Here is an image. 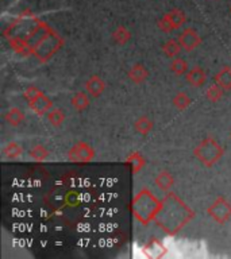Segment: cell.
Segmentation results:
<instances>
[{
    "instance_id": "6da1fadb",
    "label": "cell",
    "mask_w": 231,
    "mask_h": 259,
    "mask_svg": "<svg viewBox=\"0 0 231 259\" xmlns=\"http://www.w3.org/2000/svg\"><path fill=\"white\" fill-rule=\"evenodd\" d=\"M195 215L194 209L189 208L179 196L166 192V196L162 199V207L154 221L164 232L173 236L179 234L194 219Z\"/></svg>"
},
{
    "instance_id": "7a4b0ae2",
    "label": "cell",
    "mask_w": 231,
    "mask_h": 259,
    "mask_svg": "<svg viewBox=\"0 0 231 259\" xmlns=\"http://www.w3.org/2000/svg\"><path fill=\"white\" fill-rule=\"evenodd\" d=\"M41 23H42V21H39L37 17H34L33 14H30L29 11L22 13L19 17L15 18L10 23L9 27L5 30V37L9 39L10 45L18 54L23 49L26 39L37 30L38 26Z\"/></svg>"
},
{
    "instance_id": "3957f363",
    "label": "cell",
    "mask_w": 231,
    "mask_h": 259,
    "mask_svg": "<svg viewBox=\"0 0 231 259\" xmlns=\"http://www.w3.org/2000/svg\"><path fill=\"white\" fill-rule=\"evenodd\" d=\"M161 207H162V200L157 199L153 195V192L149 189H142L133 199L130 209L135 220L142 225H147L156 220Z\"/></svg>"
},
{
    "instance_id": "277c9868",
    "label": "cell",
    "mask_w": 231,
    "mask_h": 259,
    "mask_svg": "<svg viewBox=\"0 0 231 259\" xmlns=\"http://www.w3.org/2000/svg\"><path fill=\"white\" fill-rule=\"evenodd\" d=\"M224 149L219 145L214 136H207L194 150V155L202 162L206 167H212L223 157Z\"/></svg>"
},
{
    "instance_id": "5b68a950",
    "label": "cell",
    "mask_w": 231,
    "mask_h": 259,
    "mask_svg": "<svg viewBox=\"0 0 231 259\" xmlns=\"http://www.w3.org/2000/svg\"><path fill=\"white\" fill-rule=\"evenodd\" d=\"M63 45L64 39L51 29L49 34L42 39V42L34 49L33 55L39 62H47L61 49Z\"/></svg>"
},
{
    "instance_id": "8992f818",
    "label": "cell",
    "mask_w": 231,
    "mask_h": 259,
    "mask_svg": "<svg viewBox=\"0 0 231 259\" xmlns=\"http://www.w3.org/2000/svg\"><path fill=\"white\" fill-rule=\"evenodd\" d=\"M207 215L218 224H224L231 217V203L226 197L219 196L207 208Z\"/></svg>"
},
{
    "instance_id": "52a82bcc",
    "label": "cell",
    "mask_w": 231,
    "mask_h": 259,
    "mask_svg": "<svg viewBox=\"0 0 231 259\" xmlns=\"http://www.w3.org/2000/svg\"><path fill=\"white\" fill-rule=\"evenodd\" d=\"M185 14L180 9H173L162 17V19L158 21V27L164 33H172L175 30H179L181 26L185 23Z\"/></svg>"
},
{
    "instance_id": "ba28073f",
    "label": "cell",
    "mask_w": 231,
    "mask_h": 259,
    "mask_svg": "<svg viewBox=\"0 0 231 259\" xmlns=\"http://www.w3.org/2000/svg\"><path fill=\"white\" fill-rule=\"evenodd\" d=\"M95 158V150L85 142H77L68 151V159L76 163H88Z\"/></svg>"
},
{
    "instance_id": "9c48e42d",
    "label": "cell",
    "mask_w": 231,
    "mask_h": 259,
    "mask_svg": "<svg viewBox=\"0 0 231 259\" xmlns=\"http://www.w3.org/2000/svg\"><path fill=\"white\" fill-rule=\"evenodd\" d=\"M177 39L185 51H192L202 45V38L198 34V31H195L194 29H185Z\"/></svg>"
},
{
    "instance_id": "30bf717a",
    "label": "cell",
    "mask_w": 231,
    "mask_h": 259,
    "mask_svg": "<svg viewBox=\"0 0 231 259\" xmlns=\"http://www.w3.org/2000/svg\"><path fill=\"white\" fill-rule=\"evenodd\" d=\"M30 110L33 111L34 114L38 115V116H43L46 115L49 111L51 110L53 107V103L49 98H47L45 94H41L38 98H35L34 100L29 102Z\"/></svg>"
},
{
    "instance_id": "8fae6325",
    "label": "cell",
    "mask_w": 231,
    "mask_h": 259,
    "mask_svg": "<svg viewBox=\"0 0 231 259\" xmlns=\"http://www.w3.org/2000/svg\"><path fill=\"white\" fill-rule=\"evenodd\" d=\"M142 252L147 258H162L166 254V247L158 239H151L142 247Z\"/></svg>"
},
{
    "instance_id": "7c38bea8",
    "label": "cell",
    "mask_w": 231,
    "mask_h": 259,
    "mask_svg": "<svg viewBox=\"0 0 231 259\" xmlns=\"http://www.w3.org/2000/svg\"><path fill=\"white\" fill-rule=\"evenodd\" d=\"M185 77H187V81H188L189 84L195 87V88H200V87L206 84L207 81L206 70L200 68V66H195V68L189 69Z\"/></svg>"
},
{
    "instance_id": "4fadbf2b",
    "label": "cell",
    "mask_w": 231,
    "mask_h": 259,
    "mask_svg": "<svg viewBox=\"0 0 231 259\" xmlns=\"http://www.w3.org/2000/svg\"><path fill=\"white\" fill-rule=\"evenodd\" d=\"M85 88L92 98H99L105 91V82L101 77L91 76L85 82Z\"/></svg>"
},
{
    "instance_id": "5bb4252c",
    "label": "cell",
    "mask_w": 231,
    "mask_h": 259,
    "mask_svg": "<svg viewBox=\"0 0 231 259\" xmlns=\"http://www.w3.org/2000/svg\"><path fill=\"white\" fill-rule=\"evenodd\" d=\"M154 184H156V187L162 192H169L170 189L173 188L175 185V179L172 177V175L166 171V170H162L160 171L157 177L154 179Z\"/></svg>"
},
{
    "instance_id": "9a60e30c",
    "label": "cell",
    "mask_w": 231,
    "mask_h": 259,
    "mask_svg": "<svg viewBox=\"0 0 231 259\" xmlns=\"http://www.w3.org/2000/svg\"><path fill=\"white\" fill-rule=\"evenodd\" d=\"M127 76L130 78L133 82L135 84H142L145 81L147 80V77H149V72H147V69L141 64H135L133 68L129 70L127 73Z\"/></svg>"
},
{
    "instance_id": "2e32d148",
    "label": "cell",
    "mask_w": 231,
    "mask_h": 259,
    "mask_svg": "<svg viewBox=\"0 0 231 259\" xmlns=\"http://www.w3.org/2000/svg\"><path fill=\"white\" fill-rule=\"evenodd\" d=\"M215 82L219 84L224 91L231 90V66H224L215 74Z\"/></svg>"
},
{
    "instance_id": "e0dca14e",
    "label": "cell",
    "mask_w": 231,
    "mask_h": 259,
    "mask_svg": "<svg viewBox=\"0 0 231 259\" xmlns=\"http://www.w3.org/2000/svg\"><path fill=\"white\" fill-rule=\"evenodd\" d=\"M126 162L131 166V170H133V173H134V175L139 173V171L143 169L145 163H146L145 158H143V155L139 153V151H134V153H131L130 155L127 157Z\"/></svg>"
},
{
    "instance_id": "ac0fdd59",
    "label": "cell",
    "mask_w": 231,
    "mask_h": 259,
    "mask_svg": "<svg viewBox=\"0 0 231 259\" xmlns=\"http://www.w3.org/2000/svg\"><path fill=\"white\" fill-rule=\"evenodd\" d=\"M181 45L179 42V39H169L166 42L162 45V51H164V54L169 58H176L177 55L180 54L181 51Z\"/></svg>"
},
{
    "instance_id": "d6986e66",
    "label": "cell",
    "mask_w": 231,
    "mask_h": 259,
    "mask_svg": "<svg viewBox=\"0 0 231 259\" xmlns=\"http://www.w3.org/2000/svg\"><path fill=\"white\" fill-rule=\"evenodd\" d=\"M5 118L10 126H13V127H18L19 124L23 123V120H25V114H23V112H22L19 108L14 107V108L9 110V112L6 114Z\"/></svg>"
},
{
    "instance_id": "ffe728a7",
    "label": "cell",
    "mask_w": 231,
    "mask_h": 259,
    "mask_svg": "<svg viewBox=\"0 0 231 259\" xmlns=\"http://www.w3.org/2000/svg\"><path fill=\"white\" fill-rule=\"evenodd\" d=\"M153 127H154V123L147 116H141L134 123V130L141 135H147L153 130Z\"/></svg>"
},
{
    "instance_id": "44dd1931",
    "label": "cell",
    "mask_w": 231,
    "mask_h": 259,
    "mask_svg": "<svg viewBox=\"0 0 231 259\" xmlns=\"http://www.w3.org/2000/svg\"><path fill=\"white\" fill-rule=\"evenodd\" d=\"M23 154V147L17 142H10L3 147V155L9 159H17Z\"/></svg>"
},
{
    "instance_id": "7402d4cb",
    "label": "cell",
    "mask_w": 231,
    "mask_h": 259,
    "mask_svg": "<svg viewBox=\"0 0 231 259\" xmlns=\"http://www.w3.org/2000/svg\"><path fill=\"white\" fill-rule=\"evenodd\" d=\"M71 104L75 110L84 111L89 107V99L84 92H77L76 95H73V98H72L71 100Z\"/></svg>"
},
{
    "instance_id": "603a6c76",
    "label": "cell",
    "mask_w": 231,
    "mask_h": 259,
    "mask_svg": "<svg viewBox=\"0 0 231 259\" xmlns=\"http://www.w3.org/2000/svg\"><path fill=\"white\" fill-rule=\"evenodd\" d=\"M131 38V33L127 30L125 26H119L117 30L113 31L112 39L117 45H126Z\"/></svg>"
},
{
    "instance_id": "cb8c5ba5",
    "label": "cell",
    "mask_w": 231,
    "mask_h": 259,
    "mask_svg": "<svg viewBox=\"0 0 231 259\" xmlns=\"http://www.w3.org/2000/svg\"><path fill=\"white\" fill-rule=\"evenodd\" d=\"M30 157L33 158L34 161L37 162H43L46 161L47 158H49V150L42 145H35L33 149L30 150Z\"/></svg>"
},
{
    "instance_id": "d4e9b609",
    "label": "cell",
    "mask_w": 231,
    "mask_h": 259,
    "mask_svg": "<svg viewBox=\"0 0 231 259\" xmlns=\"http://www.w3.org/2000/svg\"><path fill=\"white\" fill-rule=\"evenodd\" d=\"M47 120L53 127H60L65 120V114L63 112V110L54 108V110H50L47 112Z\"/></svg>"
},
{
    "instance_id": "484cf974",
    "label": "cell",
    "mask_w": 231,
    "mask_h": 259,
    "mask_svg": "<svg viewBox=\"0 0 231 259\" xmlns=\"http://www.w3.org/2000/svg\"><path fill=\"white\" fill-rule=\"evenodd\" d=\"M224 95V88H222L219 84L211 85L210 88L206 91V98L210 100L211 103L219 102Z\"/></svg>"
},
{
    "instance_id": "4316f807",
    "label": "cell",
    "mask_w": 231,
    "mask_h": 259,
    "mask_svg": "<svg viewBox=\"0 0 231 259\" xmlns=\"http://www.w3.org/2000/svg\"><path fill=\"white\" fill-rule=\"evenodd\" d=\"M173 106L176 107L179 111L187 110L191 106V98L185 92H179V94L173 98Z\"/></svg>"
},
{
    "instance_id": "83f0119b",
    "label": "cell",
    "mask_w": 231,
    "mask_h": 259,
    "mask_svg": "<svg viewBox=\"0 0 231 259\" xmlns=\"http://www.w3.org/2000/svg\"><path fill=\"white\" fill-rule=\"evenodd\" d=\"M170 70L177 76H183L188 73V62L183 58H175L170 64Z\"/></svg>"
},
{
    "instance_id": "f1b7e54d",
    "label": "cell",
    "mask_w": 231,
    "mask_h": 259,
    "mask_svg": "<svg viewBox=\"0 0 231 259\" xmlns=\"http://www.w3.org/2000/svg\"><path fill=\"white\" fill-rule=\"evenodd\" d=\"M41 94H43L42 91L39 90V88H37V87H33V85H31L29 88H26V91L23 92V98H25L27 102H31V100L38 98Z\"/></svg>"
}]
</instances>
